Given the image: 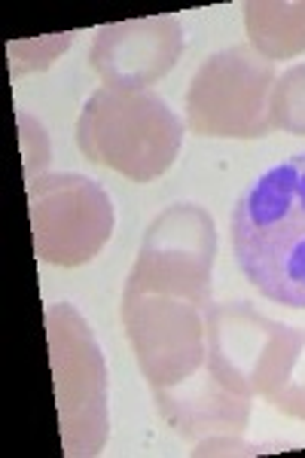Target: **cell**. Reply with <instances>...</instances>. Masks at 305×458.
Masks as SVG:
<instances>
[{
	"label": "cell",
	"mask_w": 305,
	"mask_h": 458,
	"mask_svg": "<svg viewBox=\"0 0 305 458\" xmlns=\"http://www.w3.org/2000/svg\"><path fill=\"white\" fill-rule=\"evenodd\" d=\"M217 229L202 205L177 202L153 220L123 291V327L153 394L208 370Z\"/></svg>",
	"instance_id": "cell-1"
},
{
	"label": "cell",
	"mask_w": 305,
	"mask_h": 458,
	"mask_svg": "<svg viewBox=\"0 0 305 458\" xmlns=\"http://www.w3.org/2000/svg\"><path fill=\"white\" fill-rule=\"evenodd\" d=\"M233 248L266 300L305 309V153L272 165L238 196Z\"/></svg>",
	"instance_id": "cell-2"
},
{
	"label": "cell",
	"mask_w": 305,
	"mask_h": 458,
	"mask_svg": "<svg viewBox=\"0 0 305 458\" xmlns=\"http://www.w3.org/2000/svg\"><path fill=\"white\" fill-rule=\"evenodd\" d=\"M77 144L95 165L147 183L177 159L183 120L153 89L101 86L80 110Z\"/></svg>",
	"instance_id": "cell-3"
},
{
	"label": "cell",
	"mask_w": 305,
	"mask_h": 458,
	"mask_svg": "<svg viewBox=\"0 0 305 458\" xmlns=\"http://www.w3.org/2000/svg\"><path fill=\"white\" fill-rule=\"evenodd\" d=\"M49 364L55 379L58 431L64 455L92 458L107 443V367L89 321L71 302H49L43 312Z\"/></svg>",
	"instance_id": "cell-4"
},
{
	"label": "cell",
	"mask_w": 305,
	"mask_h": 458,
	"mask_svg": "<svg viewBox=\"0 0 305 458\" xmlns=\"http://www.w3.org/2000/svg\"><path fill=\"white\" fill-rule=\"evenodd\" d=\"M275 80V62L248 43L205 58L187 92L190 131L238 141L266 138L272 131L269 101Z\"/></svg>",
	"instance_id": "cell-5"
},
{
	"label": "cell",
	"mask_w": 305,
	"mask_h": 458,
	"mask_svg": "<svg viewBox=\"0 0 305 458\" xmlns=\"http://www.w3.org/2000/svg\"><path fill=\"white\" fill-rule=\"evenodd\" d=\"M34 250L43 263L83 266L110 242L116 211L101 183L77 172L37 174L28 181Z\"/></svg>",
	"instance_id": "cell-6"
},
{
	"label": "cell",
	"mask_w": 305,
	"mask_h": 458,
	"mask_svg": "<svg viewBox=\"0 0 305 458\" xmlns=\"http://www.w3.org/2000/svg\"><path fill=\"white\" fill-rule=\"evenodd\" d=\"M290 324L272 321L248 300L214 302L208 309V370L226 388L254 401L278 364Z\"/></svg>",
	"instance_id": "cell-7"
},
{
	"label": "cell",
	"mask_w": 305,
	"mask_h": 458,
	"mask_svg": "<svg viewBox=\"0 0 305 458\" xmlns=\"http://www.w3.org/2000/svg\"><path fill=\"white\" fill-rule=\"evenodd\" d=\"M183 53L177 16L110 21L95 34L89 64L114 89H150L174 68Z\"/></svg>",
	"instance_id": "cell-8"
},
{
	"label": "cell",
	"mask_w": 305,
	"mask_h": 458,
	"mask_svg": "<svg viewBox=\"0 0 305 458\" xmlns=\"http://www.w3.org/2000/svg\"><path fill=\"white\" fill-rule=\"evenodd\" d=\"M156 410L183 440H205L220 434H244L250 422L248 397L226 388L211 370L183 382L181 388L153 394Z\"/></svg>",
	"instance_id": "cell-9"
},
{
	"label": "cell",
	"mask_w": 305,
	"mask_h": 458,
	"mask_svg": "<svg viewBox=\"0 0 305 458\" xmlns=\"http://www.w3.org/2000/svg\"><path fill=\"white\" fill-rule=\"evenodd\" d=\"M241 10L259 55L278 62L305 53V0H248Z\"/></svg>",
	"instance_id": "cell-10"
},
{
	"label": "cell",
	"mask_w": 305,
	"mask_h": 458,
	"mask_svg": "<svg viewBox=\"0 0 305 458\" xmlns=\"http://www.w3.org/2000/svg\"><path fill=\"white\" fill-rule=\"evenodd\" d=\"M275 410L305 422V330L290 327L263 394Z\"/></svg>",
	"instance_id": "cell-11"
},
{
	"label": "cell",
	"mask_w": 305,
	"mask_h": 458,
	"mask_svg": "<svg viewBox=\"0 0 305 458\" xmlns=\"http://www.w3.org/2000/svg\"><path fill=\"white\" fill-rule=\"evenodd\" d=\"M272 129L305 135V64H296L281 80H275L269 101Z\"/></svg>",
	"instance_id": "cell-12"
},
{
	"label": "cell",
	"mask_w": 305,
	"mask_h": 458,
	"mask_svg": "<svg viewBox=\"0 0 305 458\" xmlns=\"http://www.w3.org/2000/svg\"><path fill=\"white\" fill-rule=\"evenodd\" d=\"M71 40H73V31L49 34V37H40V40L10 43V71H13V77H21V73H31V71H47L49 64L71 47Z\"/></svg>",
	"instance_id": "cell-13"
},
{
	"label": "cell",
	"mask_w": 305,
	"mask_h": 458,
	"mask_svg": "<svg viewBox=\"0 0 305 458\" xmlns=\"http://www.w3.org/2000/svg\"><path fill=\"white\" fill-rule=\"evenodd\" d=\"M272 449H293L290 443H272V446H257V443H244L241 434H220V437L199 440L196 455H259L272 453Z\"/></svg>",
	"instance_id": "cell-14"
}]
</instances>
